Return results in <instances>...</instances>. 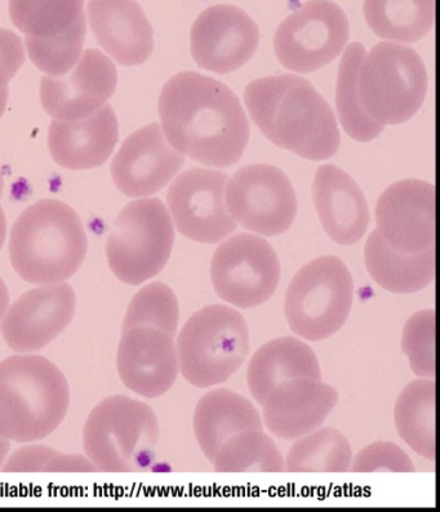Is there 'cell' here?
Wrapping results in <instances>:
<instances>
[{
    "mask_svg": "<svg viewBox=\"0 0 440 512\" xmlns=\"http://www.w3.org/2000/svg\"><path fill=\"white\" fill-rule=\"evenodd\" d=\"M158 109L164 135L179 153L217 168L242 158L250 120L224 83L194 71L176 74L163 87Z\"/></svg>",
    "mask_w": 440,
    "mask_h": 512,
    "instance_id": "6da1fadb",
    "label": "cell"
},
{
    "mask_svg": "<svg viewBox=\"0 0 440 512\" xmlns=\"http://www.w3.org/2000/svg\"><path fill=\"white\" fill-rule=\"evenodd\" d=\"M253 122L278 148L309 160H326L340 148L335 113L308 80L278 75L253 80L244 91Z\"/></svg>",
    "mask_w": 440,
    "mask_h": 512,
    "instance_id": "7a4b0ae2",
    "label": "cell"
},
{
    "mask_svg": "<svg viewBox=\"0 0 440 512\" xmlns=\"http://www.w3.org/2000/svg\"><path fill=\"white\" fill-rule=\"evenodd\" d=\"M88 240L73 208L43 199L21 213L12 226L10 260L13 270L34 286L65 283L86 260Z\"/></svg>",
    "mask_w": 440,
    "mask_h": 512,
    "instance_id": "3957f363",
    "label": "cell"
},
{
    "mask_svg": "<svg viewBox=\"0 0 440 512\" xmlns=\"http://www.w3.org/2000/svg\"><path fill=\"white\" fill-rule=\"evenodd\" d=\"M68 378L46 356L16 354L0 362V434L11 442H40L69 412Z\"/></svg>",
    "mask_w": 440,
    "mask_h": 512,
    "instance_id": "277c9868",
    "label": "cell"
},
{
    "mask_svg": "<svg viewBox=\"0 0 440 512\" xmlns=\"http://www.w3.org/2000/svg\"><path fill=\"white\" fill-rule=\"evenodd\" d=\"M159 438L160 426L153 408L126 395L101 400L83 427L84 454L101 473L145 470L154 460Z\"/></svg>",
    "mask_w": 440,
    "mask_h": 512,
    "instance_id": "5b68a950",
    "label": "cell"
},
{
    "mask_svg": "<svg viewBox=\"0 0 440 512\" xmlns=\"http://www.w3.org/2000/svg\"><path fill=\"white\" fill-rule=\"evenodd\" d=\"M182 377L198 389L224 384L250 353L244 316L229 305L213 304L190 316L176 340Z\"/></svg>",
    "mask_w": 440,
    "mask_h": 512,
    "instance_id": "8992f818",
    "label": "cell"
},
{
    "mask_svg": "<svg viewBox=\"0 0 440 512\" xmlns=\"http://www.w3.org/2000/svg\"><path fill=\"white\" fill-rule=\"evenodd\" d=\"M360 106L380 126H397L415 117L428 91V73L419 53L394 43H379L360 65Z\"/></svg>",
    "mask_w": 440,
    "mask_h": 512,
    "instance_id": "52a82bcc",
    "label": "cell"
},
{
    "mask_svg": "<svg viewBox=\"0 0 440 512\" xmlns=\"http://www.w3.org/2000/svg\"><path fill=\"white\" fill-rule=\"evenodd\" d=\"M354 304V279L341 258L323 256L299 270L284 297L291 331L306 341L335 336L348 322Z\"/></svg>",
    "mask_w": 440,
    "mask_h": 512,
    "instance_id": "ba28073f",
    "label": "cell"
},
{
    "mask_svg": "<svg viewBox=\"0 0 440 512\" xmlns=\"http://www.w3.org/2000/svg\"><path fill=\"white\" fill-rule=\"evenodd\" d=\"M175 244V225L159 199H142L120 211L106 242V258L117 279L141 286L162 273Z\"/></svg>",
    "mask_w": 440,
    "mask_h": 512,
    "instance_id": "9c48e42d",
    "label": "cell"
},
{
    "mask_svg": "<svg viewBox=\"0 0 440 512\" xmlns=\"http://www.w3.org/2000/svg\"><path fill=\"white\" fill-rule=\"evenodd\" d=\"M216 295L237 309H255L270 301L280 282V262L268 240L239 233L217 247L211 261Z\"/></svg>",
    "mask_w": 440,
    "mask_h": 512,
    "instance_id": "30bf717a",
    "label": "cell"
},
{
    "mask_svg": "<svg viewBox=\"0 0 440 512\" xmlns=\"http://www.w3.org/2000/svg\"><path fill=\"white\" fill-rule=\"evenodd\" d=\"M349 21L331 0H309L279 25L275 53L284 68L309 74L337 59L348 43Z\"/></svg>",
    "mask_w": 440,
    "mask_h": 512,
    "instance_id": "8fae6325",
    "label": "cell"
},
{
    "mask_svg": "<svg viewBox=\"0 0 440 512\" xmlns=\"http://www.w3.org/2000/svg\"><path fill=\"white\" fill-rule=\"evenodd\" d=\"M226 208L244 229L277 237L295 221L297 198L286 173L270 164H252L228 181Z\"/></svg>",
    "mask_w": 440,
    "mask_h": 512,
    "instance_id": "7c38bea8",
    "label": "cell"
},
{
    "mask_svg": "<svg viewBox=\"0 0 440 512\" xmlns=\"http://www.w3.org/2000/svg\"><path fill=\"white\" fill-rule=\"evenodd\" d=\"M69 283L37 286L12 302L0 322L6 345L16 354H37L66 331L77 313Z\"/></svg>",
    "mask_w": 440,
    "mask_h": 512,
    "instance_id": "4fadbf2b",
    "label": "cell"
},
{
    "mask_svg": "<svg viewBox=\"0 0 440 512\" xmlns=\"http://www.w3.org/2000/svg\"><path fill=\"white\" fill-rule=\"evenodd\" d=\"M225 173L193 168L173 182L167 203L173 225L184 237L203 244H215L237 230L225 203Z\"/></svg>",
    "mask_w": 440,
    "mask_h": 512,
    "instance_id": "5bb4252c",
    "label": "cell"
},
{
    "mask_svg": "<svg viewBox=\"0 0 440 512\" xmlns=\"http://www.w3.org/2000/svg\"><path fill=\"white\" fill-rule=\"evenodd\" d=\"M199 68L224 75L242 68L259 47V26L238 7L220 4L200 13L190 33Z\"/></svg>",
    "mask_w": 440,
    "mask_h": 512,
    "instance_id": "9a60e30c",
    "label": "cell"
},
{
    "mask_svg": "<svg viewBox=\"0 0 440 512\" xmlns=\"http://www.w3.org/2000/svg\"><path fill=\"white\" fill-rule=\"evenodd\" d=\"M118 73L99 50H87L68 73L44 77L40 100L48 115L62 122L90 117L114 95Z\"/></svg>",
    "mask_w": 440,
    "mask_h": 512,
    "instance_id": "2e32d148",
    "label": "cell"
},
{
    "mask_svg": "<svg viewBox=\"0 0 440 512\" xmlns=\"http://www.w3.org/2000/svg\"><path fill=\"white\" fill-rule=\"evenodd\" d=\"M376 222L380 237L395 251L435 247V186L421 180L389 186L377 202Z\"/></svg>",
    "mask_w": 440,
    "mask_h": 512,
    "instance_id": "e0dca14e",
    "label": "cell"
},
{
    "mask_svg": "<svg viewBox=\"0 0 440 512\" xmlns=\"http://www.w3.org/2000/svg\"><path fill=\"white\" fill-rule=\"evenodd\" d=\"M115 363L122 384L146 399L166 395L180 375L175 337L157 328L122 331Z\"/></svg>",
    "mask_w": 440,
    "mask_h": 512,
    "instance_id": "ac0fdd59",
    "label": "cell"
},
{
    "mask_svg": "<svg viewBox=\"0 0 440 512\" xmlns=\"http://www.w3.org/2000/svg\"><path fill=\"white\" fill-rule=\"evenodd\" d=\"M184 163V154L172 148L162 127L151 123L126 138L111 163V176L127 197H149L166 188Z\"/></svg>",
    "mask_w": 440,
    "mask_h": 512,
    "instance_id": "d6986e66",
    "label": "cell"
},
{
    "mask_svg": "<svg viewBox=\"0 0 440 512\" xmlns=\"http://www.w3.org/2000/svg\"><path fill=\"white\" fill-rule=\"evenodd\" d=\"M339 403V391L323 380L297 378L275 387L266 398L265 427L275 438L296 440L322 426Z\"/></svg>",
    "mask_w": 440,
    "mask_h": 512,
    "instance_id": "ffe728a7",
    "label": "cell"
},
{
    "mask_svg": "<svg viewBox=\"0 0 440 512\" xmlns=\"http://www.w3.org/2000/svg\"><path fill=\"white\" fill-rule=\"evenodd\" d=\"M88 20L97 42L120 65L144 64L154 50V31L136 0H90Z\"/></svg>",
    "mask_w": 440,
    "mask_h": 512,
    "instance_id": "44dd1931",
    "label": "cell"
},
{
    "mask_svg": "<svg viewBox=\"0 0 440 512\" xmlns=\"http://www.w3.org/2000/svg\"><path fill=\"white\" fill-rule=\"evenodd\" d=\"M118 140V119L110 105L102 106L87 118L55 120L48 129L52 158L71 171L102 166L113 154Z\"/></svg>",
    "mask_w": 440,
    "mask_h": 512,
    "instance_id": "7402d4cb",
    "label": "cell"
},
{
    "mask_svg": "<svg viewBox=\"0 0 440 512\" xmlns=\"http://www.w3.org/2000/svg\"><path fill=\"white\" fill-rule=\"evenodd\" d=\"M314 204L328 237L341 246H353L364 237L370 211L357 182L335 166H322L315 175Z\"/></svg>",
    "mask_w": 440,
    "mask_h": 512,
    "instance_id": "603a6c76",
    "label": "cell"
},
{
    "mask_svg": "<svg viewBox=\"0 0 440 512\" xmlns=\"http://www.w3.org/2000/svg\"><path fill=\"white\" fill-rule=\"evenodd\" d=\"M297 378L322 380L317 355L300 338H274L262 345L248 364V389L260 405L264 404L275 387Z\"/></svg>",
    "mask_w": 440,
    "mask_h": 512,
    "instance_id": "cb8c5ba5",
    "label": "cell"
},
{
    "mask_svg": "<svg viewBox=\"0 0 440 512\" xmlns=\"http://www.w3.org/2000/svg\"><path fill=\"white\" fill-rule=\"evenodd\" d=\"M193 429L204 456L212 462L231 436L244 430H264V421L250 400L229 389H216L200 398Z\"/></svg>",
    "mask_w": 440,
    "mask_h": 512,
    "instance_id": "d4e9b609",
    "label": "cell"
},
{
    "mask_svg": "<svg viewBox=\"0 0 440 512\" xmlns=\"http://www.w3.org/2000/svg\"><path fill=\"white\" fill-rule=\"evenodd\" d=\"M368 274L376 284L394 295H413L435 280V247L419 253L395 251L372 231L364 247Z\"/></svg>",
    "mask_w": 440,
    "mask_h": 512,
    "instance_id": "484cf974",
    "label": "cell"
},
{
    "mask_svg": "<svg viewBox=\"0 0 440 512\" xmlns=\"http://www.w3.org/2000/svg\"><path fill=\"white\" fill-rule=\"evenodd\" d=\"M394 418L404 443L425 460L435 462V381L419 378L404 387Z\"/></svg>",
    "mask_w": 440,
    "mask_h": 512,
    "instance_id": "4316f807",
    "label": "cell"
},
{
    "mask_svg": "<svg viewBox=\"0 0 440 512\" xmlns=\"http://www.w3.org/2000/svg\"><path fill=\"white\" fill-rule=\"evenodd\" d=\"M364 16L382 39L415 43L433 29L434 0H364Z\"/></svg>",
    "mask_w": 440,
    "mask_h": 512,
    "instance_id": "83f0119b",
    "label": "cell"
},
{
    "mask_svg": "<svg viewBox=\"0 0 440 512\" xmlns=\"http://www.w3.org/2000/svg\"><path fill=\"white\" fill-rule=\"evenodd\" d=\"M353 449L340 430L318 427L301 436L287 454L288 473H348L353 462Z\"/></svg>",
    "mask_w": 440,
    "mask_h": 512,
    "instance_id": "f1b7e54d",
    "label": "cell"
},
{
    "mask_svg": "<svg viewBox=\"0 0 440 512\" xmlns=\"http://www.w3.org/2000/svg\"><path fill=\"white\" fill-rule=\"evenodd\" d=\"M216 473H284L286 461L264 430H244L231 436L212 461Z\"/></svg>",
    "mask_w": 440,
    "mask_h": 512,
    "instance_id": "f546056e",
    "label": "cell"
},
{
    "mask_svg": "<svg viewBox=\"0 0 440 512\" xmlns=\"http://www.w3.org/2000/svg\"><path fill=\"white\" fill-rule=\"evenodd\" d=\"M367 52L362 43H351L342 56L336 105L345 132L358 142H370L381 135L384 127L364 113L358 96V74Z\"/></svg>",
    "mask_w": 440,
    "mask_h": 512,
    "instance_id": "4dcf8cb0",
    "label": "cell"
},
{
    "mask_svg": "<svg viewBox=\"0 0 440 512\" xmlns=\"http://www.w3.org/2000/svg\"><path fill=\"white\" fill-rule=\"evenodd\" d=\"M84 0H10L16 28L30 38H52L82 20Z\"/></svg>",
    "mask_w": 440,
    "mask_h": 512,
    "instance_id": "1f68e13d",
    "label": "cell"
},
{
    "mask_svg": "<svg viewBox=\"0 0 440 512\" xmlns=\"http://www.w3.org/2000/svg\"><path fill=\"white\" fill-rule=\"evenodd\" d=\"M179 324L180 304L175 291L166 283L153 282L146 284L133 296L124 315L122 331L133 327H151L176 337Z\"/></svg>",
    "mask_w": 440,
    "mask_h": 512,
    "instance_id": "d6a6232c",
    "label": "cell"
},
{
    "mask_svg": "<svg viewBox=\"0 0 440 512\" xmlns=\"http://www.w3.org/2000/svg\"><path fill=\"white\" fill-rule=\"evenodd\" d=\"M86 34V17H83L73 28L56 37L43 39L26 37L30 60L43 73L60 77L77 64Z\"/></svg>",
    "mask_w": 440,
    "mask_h": 512,
    "instance_id": "836d02e7",
    "label": "cell"
},
{
    "mask_svg": "<svg viewBox=\"0 0 440 512\" xmlns=\"http://www.w3.org/2000/svg\"><path fill=\"white\" fill-rule=\"evenodd\" d=\"M402 350L413 375L435 378V310L413 314L403 328Z\"/></svg>",
    "mask_w": 440,
    "mask_h": 512,
    "instance_id": "e575fe53",
    "label": "cell"
},
{
    "mask_svg": "<svg viewBox=\"0 0 440 512\" xmlns=\"http://www.w3.org/2000/svg\"><path fill=\"white\" fill-rule=\"evenodd\" d=\"M350 471L358 474L413 473L415 465L397 443L379 440L353 457Z\"/></svg>",
    "mask_w": 440,
    "mask_h": 512,
    "instance_id": "d590c367",
    "label": "cell"
},
{
    "mask_svg": "<svg viewBox=\"0 0 440 512\" xmlns=\"http://www.w3.org/2000/svg\"><path fill=\"white\" fill-rule=\"evenodd\" d=\"M25 61L24 44L11 30L0 29V118L8 102V83Z\"/></svg>",
    "mask_w": 440,
    "mask_h": 512,
    "instance_id": "8d00e7d4",
    "label": "cell"
},
{
    "mask_svg": "<svg viewBox=\"0 0 440 512\" xmlns=\"http://www.w3.org/2000/svg\"><path fill=\"white\" fill-rule=\"evenodd\" d=\"M59 452L50 445L26 443L10 453L2 471L8 474H46L47 466Z\"/></svg>",
    "mask_w": 440,
    "mask_h": 512,
    "instance_id": "74e56055",
    "label": "cell"
},
{
    "mask_svg": "<svg viewBox=\"0 0 440 512\" xmlns=\"http://www.w3.org/2000/svg\"><path fill=\"white\" fill-rule=\"evenodd\" d=\"M96 471L86 454L59 452L47 466L46 474H90Z\"/></svg>",
    "mask_w": 440,
    "mask_h": 512,
    "instance_id": "f35d334b",
    "label": "cell"
},
{
    "mask_svg": "<svg viewBox=\"0 0 440 512\" xmlns=\"http://www.w3.org/2000/svg\"><path fill=\"white\" fill-rule=\"evenodd\" d=\"M11 304V296L10 291H8V287L6 282L0 276V322H2L4 314L8 309V306Z\"/></svg>",
    "mask_w": 440,
    "mask_h": 512,
    "instance_id": "ab89813d",
    "label": "cell"
},
{
    "mask_svg": "<svg viewBox=\"0 0 440 512\" xmlns=\"http://www.w3.org/2000/svg\"><path fill=\"white\" fill-rule=\"evenodd\" d=\"M11 440L6 438L3 434H0V471H2V467L4 462H6L7 457L10 456L12 445Z\"/></svg>",
    "mask_w": 440,
    "mask_h": 512,
    "instance_id": "60d3db41",
    "label": "cell"
},
{
    "mask_svg": "<svg viewBox=\"0 0 440 512\" xmlns=\"http://www.w3.org/2000/svg\"><path fill=\"white\" fill-rule=\"evenodd\" d=\"M7 237V220L2 206H0V249H2Z\"/></svg>",
    "mask_w": 440,
    "mask_h": 512,
    "instance_id": "b9f144b4",
    "label": "cell"
},
{
    "mask_svg": "<svg viewBox=\"0 0 440 512\" xmlns=\"http://www.w3.org/2000/svg\"><path fill=\"white\" fill-rule=\"evenodd\" d=\"M2 193H3V177H2V173H0V197H2Z\"/></svg>",
    "mask_w": 440,
    "mask_h": 512,
    "instance_id": "7bdbcfd3",
    "label": "cell"
}]
</instances>
